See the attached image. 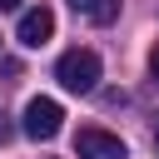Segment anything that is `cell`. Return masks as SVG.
I'll list each match as a JSON object with an SVG mask.
<instances>
[{"label": "cell", "instance_id": "ba28073f", "mask_svg": "<svg viewBox=\"0 0 159 159\" xmlns=\"http://www.w3.org/2000/svg\"><path fill=\"white\" fill-rule=\"evenodd\" d=\"M0 10H20V0H0Z\"/></svg>", "mask_w": 159, "mask_h": 159}, {"label": "cell", "instance_id": "9c48e42d", "mask_svg": "<svg viewBox=\"0 0 159 159\" xmlns=\"http://www.w3.org/2000/svg\"><path fill=\"white\" fill-rule=\"evenodd\" d=\"M154 154H159V124H154Z\"/></svg>", "mask_w": 159, "mask_h": 159}, {"label": "cell", "instance_id": "6da1fadb", "mask_svg": "<svg viewBox=\"0 0 159 159\" xmlns=\"http://www.w3.org/2000/svg\"><path fill=\"white\" fill-rule=\"evenodd\" d=\"M55 80L70 89V94H89L99 84V55L94 50H65L60 65H55Z\"/></svg>", "mask_w": 159, "mask_h": 159}, {"label": "cell", "instance_id": "52a82bcc", "mask_svg": "<svg viewBox=\"0 0 159 159\" xmlns=\"http://www.w3.org/2000/svg\"><path fill=\"white\" fill-rule=\"evenodd\" d=\"M10 134H15V129H10V119H5V114H0V144H5V139H10Z\"/></svg>", "mask_w": 159, "mask_h": 159}, {"label": "cell", "instance_id": "7a4b0ae2", "mask_svg": "<svg viewBox=\"0 0 159 159\" xmlns=\"http://www.w3.org/2000/svg\"><path fill=\"white\" fill-rule=\"evenodd\" d=\"M60 124H65V109H60L55 99L35 94V99L25 104V119H20V129H25L30 139H55V134H60Z\"/></svg>", "mask_w": 159, "mask_h": 159}, {"label": "cell", "instance_id": "277c9868", "mask_svg": "<svg viewBox=\"0 0 159 159\" xmlns=\"http://www.w3.org/2000/svg\"><path fill=\"white\" fill-rule=\"evenodd\" d=\"M50 35H55V10H50V5H30V10L20 15V25H15V40L30 45V50H40Z\"/></svg>", "mask_w": 159, "mask_h": 159}, {"label": "cell", "instance_id": "5b68a950", "mask_svg": "<svg viewBox=\"0 0 159 159\" xmlns=\"http://www.w3.org/2000/svg\"><path fill=\"white\" fill-rule=\"evenodd\" d=\"M119 5H124V0H70V10H75L80 20H89V25H109V20L119 15Z\"/></svg>", "mask_w": 159, "mask_h": 159}, {"label": "cell", "instance_id": "8992f818", "mask_svg": "<svg viewBox=\"0 0 159 159\" xmlns=\"http://www.w3.org/2000/svg\"><path fill=\"white\" fill-rule=\"evenodd\" d=\"M149 75H154V80H159V45H154V50H149Z\"/></svg>", "mask_w": 159, "mask_h": 159}, {"label": "cell", "instance_id": "3957f363", "mask_svg": "<svg viewBox=\"0 0 159 159\" xmlns=\"http://www.w3.org/2000/svg\"><path fill=\"white\" fill-rule=\"evenodd\" d=\"M75 159H129V149H124V139L119 134H109V129H80L75 134Z\"/></svg>", "mask_w": 159, "mask_h": 159}]
</instances>
